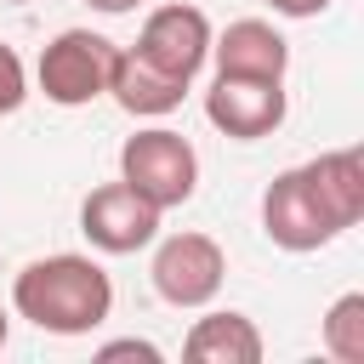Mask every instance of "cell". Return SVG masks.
Segmentation results:
<instances>
[{
  "instance_id": "obj_16",
  "label": "cell",
  "mask_w": 364,
  "mask_h": 364,
  "mask_svg": "<svg viewBox=\"0 0 364 364\" xmlns=\"http://www.w3.org/2000/svg\"><path fill=\"white\" fill-rule=\"evenodd\" d=\"M6 336H11V313L0 307V347H6Z\"/></svg>"
},
{
  "instance_id": "obj_15",
  "label": "cell",
  "mask_w": 364,
  "mask_h": 364,
  "mask_svg": "<svg viewBox=\"0 0 364 364\" xmlns=\"http://www.w3.org/2000/svg\"><path fill=\"white\" fill-rule=\"evenodd\" d=\"M91 11H102V17H119V11H136L142 0H85Z\"/></svg>"
},
{
  "instance_id": "obj_5",
  "label": "cell",
  "mask_w": 364,
  "mask_h": 364,
  "mask_svg": "<svg viewBox=\"0 0 364 364\" xmlns=\"http://www.w3.org/2000/svg\"><path fill=\"white\" fill-rule=\"evenodd\" d=\"M114 57H119L114 40H102V34H91V28H63V34L40 51L34 80H40L46 102H57V108H85V102L108 97Z\"/></svg>"
},
{
  "instance_id": "obj_9",
  "label": "cell",
  "mask_w": 364,
  "mask_h": 364,
  "mask_svg": "<svg viewBox=\"0 0 364 364\" xmlns=\"http://www.w3.org/2000/svg\"><path fill=\"white\" fill-rule=\"evenodd\" d=\"M210 63L216 74H250V80H284L290 68V40L262 23V17H239L222 34H210Z\"/></svg>"
},
{
  "instance_id": "obj_13",
  "label": "cell",
  "mask_w": 364,
  "mask_h": 364,
  "mask_svg": "<svg viewBox=\"0 0 364 364\" xmlns=\"http://www.w3.org/2000/svg\"><path fill=\"white\" fill-rule=\"evenodd\" d=\"M97 358H102V364H114V358H142V364H159V347H154V341H136V336H125V341H108V347H97Z\"/></svg>"
},
{
  "instance_id": "obj_10",
  "label": "cell",
  "mask_w": 364,
  "mask_h": 364,
  "mask_svg": "<svg viewBox=\"0 0 364 364\" xmlns=\"http://www.w3.org/2000/svg\"><path fill=\"white\" fill-rule=\"evenodd\" d=\"M182 353L193 364H262V330L233 307L228 313H205V318H193Z\"/></svg>"
},
{
  "instance_id": "obj_2",
  "label": "cell",
  "mask_w": 364,
  "mask_h": 364,
  "mask_svg": "<svg viewBox=\"0 0 364 364\" xmlns=\"http://www.w3.org/2000/svg\"><path fill=\"white\" fill-rule=\"evenodd\" d=\"M364 216V154L330 148L307 165H290L262 193V233L279 250H318Z\"/></svg>"
},
{
  "instance_id": "obj_11",
  "label": "cell",
  "mask_w": 364,
  "mask_h": 364,
  "mask_svg": "<svg viewBox=\"0 0 364 364\" xmlns=\"http://www.w3.org/2000/svg\"><path fill=\"white\" fill-rule=\"evenodd\" d=\"M318 336H324V353L336 364H364V296L358 290L336 296L324 324H318Z\"/></svg>"
},
{
  "instance_id": "obj_17",
  "label": "cell",
  "mask_w": 364,
  "mask_h": 364,
  "mask_svg": "<svg viewBox=\"0 0 364 364\" xmlns=\"http://www.w3.org/2000/svg\"><path fill=\"white\" fill-rule=\"evenodd\" d=\"M6 6H28V0H6Z\"/></svg>"
},
{
  "instance_id": "obj_3",
  "label": "cell",
  "mask_w": 364,
  "mask_h": 364,
  "mask_svg": "<svg viewBox=\"0 0 364 364\" xmlns=\"http://www.w3.org/2000/svg\"><path fill=\"white\" fill-rule=\"evenodd\" d=\"M11 307L46 336H91L114 313V279L91 256H40L11 279Z\"/></svg>"
},
{
  "instance_id": "obj_12",
  "label": "cell",
  "mask_w": 364,
  "mask_h": 364,
  "mask_svg": "<svg viewBox=\"0 0 364 364\" xmlns=\"http://www.w3.org/2000/svg\"><path fill=\"white\" fill-rule=\"evenodd\" d=\"M23 102H28V68H23V57L0 40V119L17 114Z\"/></svg>"
},
{
  "instance_id": "obj_7",
  "label": "cell",
  "mask_w": 364,
  "mask_h": 364,
  "mask_svg": "<svg viewBox=\"0 0 364 364\" xmlns=\"http://www.w3.org/2000/svg\"><path fill=\"white\" fill-rule=\"evenodd\" d=\"M159 216H165V210L148 205L131 182H102V188H91L85 205H80V233H85L91 250H102V256H131V250L154 245Z\"/></svg>"
},
{
  "instance_id": "obj_14",
  "label": "cell",
  "mask_w": 364,
  "mask_h": 364,
  "mask_svg": "<svg viewBox=\"0 0 364 364\" xmlns=\"http://www.w3.org/2000/svg\"><path fill=\"white\" fill-rule=\"evenodd\" d=\"M267 6H273L279 17H318L330 0H267Z\"/></svg>"
},
{
  "instance_id": "obj_1",
  "label": "cell",
  "mask_w": 364,
  "mask_h": 364,
  "mask_svg": "<svg viewBox=\"0 0 364 364\" xmlns=\"http://www.w3.org/2000/svg\"><path fill=\"white\" fill-rule=\"evenodd\" d=\"M205 63H210V17L182 0L159 6V11H148L136 46H125L114 57L108 97L136 119H159V114L182 108V97L193 91Z\"/></svg>"
},
{
  "instance_id": "obj_8",
  "label": "cell",
  "mask_w": 364,
  "mask_h": 364,
  "mask_svg": "<svg viewBox=\"0 0 364 364\" xmlns=\"http://www.w3.org/2000/svg\"><path fill=\"white\" fill-rule=\"evenodd\" d=\"M284 80H250V74H216L205 91V119L233 136V142H256L273 136L284 125Z\"/></svg>"
},
{
  "instance_id": "obj_4",
  "label": "cell",
  "mask_w": 364,
  "mask_h": 364,
  "mask_svg": "<svg viewBox=\"0 0 364 364\" xmlns=\"http://www.w3.org/2000/svg\"><path fill=\"white\" fill-rule=\"evenodd\" d=\"M119 182H131L148 205L176 210L199 188V154H193V142L182 131L148 125V131L125 136V148H119Z\"/></svg>"
},
{
  "instance_id": "obj_6",
  "label": "cell",
  "mask_w": 364,
  "mask_h": 364,
  "mask_svg": "<svg viewBox=\"0 0 364 364\" xmlns=\"http://www.w3.org/2000/svg\"><path fill=\"white\" fill-rule=\"evenodd\" d=\"M148 279H154L159 301H171V307H210L228 279V256L210 233H171V239H159Z\"/></svg>"
}]
</instances>
